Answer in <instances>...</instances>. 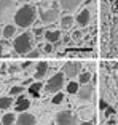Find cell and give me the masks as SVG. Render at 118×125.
I'll use <instances>...</instances> for the list:
<instances>
[{
  "label": "cell",
  "instance_id": "obj_1",
  "mask_svg": "<svg viewBox=\"0 0 118 125\" xmlns=\"http://www.w3.org/2000/svg\"><path fill=\"white\" fill-rule=\"evenodd\" d=\"M35 18H37V8L30 3L22 5L21 8H18L15 11V16H13L16 27H22V29L32 26V22L35 21Z\"/></svg>",
  "mask_w": 118,
  "mask_h": 125
},
{
  "label": "cell",
  "instance_id": "obj_2",
  "mask_svg": "<svg viewBox=\"0 0 118 125\" xmlns=\"http://www.w3.org/2000/svg\"><path fill=\"white\" fill-rule=\"evenodd\" d=\"M34 47V40H32V35L30 32H24L21 35H18L13 42V48H15V52L18 55H26L32 50Z\"/></svg>",
  "mask_w": 118,
  "mask_h": 125
},
{
  "label": "cell",
  "instance_id": "obj_3",
  "mask_svg": "<svg viewBox=\"0 0 118 125\" xmlns=\"http://www.w3.org/2000/svg\"><path fill=\"white\" fill-rule=\"evenodd\" d=\"M16 11L15 0H0V22H8Z\"/></svg>",
  "mask_w": 118,
  "mask_h": 125
},
{
  "label": "cell",
  "instance_id": "obj_4",
  "mask_svg": "<svg viewBox=\"0 0 118 125\" xmlns=\"http://www.w3.org/2000/svg\"><path fill=\"white\" fill-rule=\"evenodd\" d=\"M64 80H66V75L64 72H56L54 75L50 77V80L46 82V93H56L64 87Z\"/></svg>",
  "mask_w": 118,
  "mask_h": 125
},
{
  "label": "cell",
  "instance_id": "obj_5",
  "mask_svg": "<svg viewBox=\"0 0 118 125\" xmlns=\"http://www.w3.org/2000/svg\"><path fill=\"white\" fill-rule=\"evenodd\" d=\"M56 124L58 125H80L78 117L74 115L70 111H61L56 115Z\"/></svg>",
  "mask_w": 118,
  "mask_h": 125
},
{
  "label": "cell",
  "instance_id": "obj_6",
  "mask_svg": "<svg viewBox=\"0 0 118 125\" xmlns=\"http://www.w3.org/2000/svg\"><path fill=\"white\" fill-rule=\"evenodd\" d=\"M77 96L80 101H85V103H89L94 98V87L88 83H83V87H80L77 92Z\"/></svg>",
  "mask_w": 118,
  "mask_h": 125
},
{
  "label": "cell",
  "instance_id": "obj_7",
  "mask_svg": "<svg viewBox=\"0 0 118 125\" xmlns=\"http://www.w3.org/2000/svg\"><path fill=\"white\" fill-rule=\"evenodd\" d=\"M80 62H77V61H69V62H66L64 64V67H62V72H64V75L66 77H69V79H74V77H78V74H80Z\"/></svg>",
  "mask_w": 118,
  "mask_h": 125
},
{
  "label": "cell",
  "instance_id": "obj_8",
  "mask_svg": "<svg viewBox=\"0 0 118 125\" xmlns=\"http://www.w3.org/2000/svg\"><path fill=\"white\" fill-rule=\"evenodd\" d=\"M59 18V10L58 7H53L50 10H42L40 11V19L43 22H54Z\"/></svg>",
  "mask_w": 118,
  "mask_h": 125
},
{
  "label": "cell",
  "instance_id": "obj_9",
  "mask_svg": "<svg viewBox=\"0 0 118 125\" xmlns=\"http://www.w3.org/2000/svg\"><path fill=\"white\" fill-rule=\"evenodd\" d=\"M16 125H37V119L34 117L32 114H29V112H19V115L16 117Z\"/></svg>",
  "mask_w": 118,
  "mask_h": 125
},
{
  "label": "cell",
  "instance_id": "obj_10",
  "mask_svg": "<svg viewBox=\"0 0 118 125\" xmlns=\"http://www.w3.org/2000/svg\"><path fill=\"white\" fill-rule=\"evenodd\" d=\"M83 0H59V7L62 8L64 11H75L78 7L81 5Z\"/></svg>",
  "mask_w": 118,
  "mask_h": 125
},
{
  "label": "cell",
  "instance_id": "obj_11",
  "mask_svg": "<svg viewBox=\"0 0 118 125\" xmlns=\"http://www.w3.org/2000/svg\"><path fill=\"white\" fill-rule=\"evenodd\" d=\"M75 19H77V22L80 24L81 27H85V26H88L89 19H91V13H89V10H88V8H85V10H81L80 13H78Z\"/></svg>",
  "mask_w": 118,
  "mask_h": 125
},
{
  "label": "cell",
  "instance_id": "obj_12",
  "mask_svg": "<svg viewBox=\"0 0 118 125\" xmlns=\"http://www.w3.org/2000/svg\"><path fill=\"white\" fill-rule=\"evenodd\" d=\"M46 72H48V62L40 61V62H37V71L34 74V77H35V80H40V79H43L46 75Z\"/></svg>",
  "mask_w": 118,
  "mask_h": 125
},
{
  "label": "cell",
  "instance_id": "obj_13",
  "mask_svg": "<svg viewBox=\"0 0 118 125\" xmlns=\"http://www.w3.org/2000/svg\"><path fill=\"white\" fill-rule=\"evenodd\" d=\"M30 106V101L27 98H24V95H19L18 99H16V106L15 109L18 111V112H24V111H27Z\"/></svg>",
  "mask_w": 118,
  "mask_h": 125
},
{
  "label": "cell",
  "instance_id": "obj_14",
  "mask_svg": "<svg viewBox=\"0 0 118 125\" xmlns=\"http://www.w3.org/2000/svg\"><path fill=\"white\" fill-rule=\"evenodd\" d=\"M45 39H46V42H51V43H54V42H58L59 39H61V31H46V32H43Z\"/></svg>",
  "mask_w": 118,
  "mask_h": 125
},
{
  "label": "cell",
  "instance_id": "obj_15",
  "mask_svg": "<svg viewBox=\"0 0 118 125\" xmlns=\"http://www.w3.org/2000/svg\"><path fill=\"white\" fill-rule=\"evenodd\" d=\"M42 87H43V83H42L40 80L34 82V83H30V85H29V93L34 96V98H38V96H40V90H42Z\"/></svg>",
  "mask_w": 118,
  "mask_h": 125
},
{
  "label": "cell",
  "instance_id": "obj_16",
  "mask_svg": "<svg viewBox=\"0 0 118 125\" xmlns=\"http://www.w3.org/2000/svg\"><path fill=\"white\" fill-rule=\"evenodd\" d=\"M16 34V24H7V26L2 29V35L5 39H11V37Z\"/></svg>",
  "mask_w": 118,
  "mask_h": 125
},
{
  "label": "cell",
  "instance_id": "obj_17",
  "mask_svg": "<svg viewBox=\"0 0 118 125\" xmlns=\"http://www.w3.org/2000/svg\"><path fill=\"white\" fill-rule=\"evenodd\" d=\"M74 21H75L74 16H70V15L62 16V18H61V27H62V29H70L72 24H74Z\"/></svg>",
  "mask_w": 118,
  "mask_h": 125
},
{
  "label": "cell",
  "instance_id": "obj_18",
  "mask_svg": "<svg viewBox=\"0 0 118 125\" xmlns=\"http://www.w3.org/2000/svg\"><path fill=\"white\" fill-rule=\"evenodd\" d=\"M0 120H2V125H13L16 122V115L13 114V112H8V114L2 115Z\"/></svg>",
  "mask_w": 118,
  "mask_h": 125
},
{
  "label": "cell",
  "instance_id": "obj_19",
  "mask_svg": "<svg viewBox=\"0 0 118 125\" xmlns=\"http://www.w3.org/2000/svg\"><path fill=\"white\" fill-rule=\"evenodd\" d=\"M13 103H15V101H13V96H2V98H0V111L8 109Z\"/></svg>",
  "mask_w": 118,
  "mask_h": 125
},
{
  "label": "cell",
  "instance_id": "obj_20",
  "mask_svg": "<svg viewBox=\"0 0 118 125\" xmlns=\"http://www.w3.org/2000/svg\"><path fill=\"white\" fill-rule=\"evenodd\" d=\"M78 88H80V85L77 83V82H69L67 83V93H72V95H75V93L78 92Z\"/></svg>",
  "mask_w": 118,
  "mask_h": 125
},
{
  "label": "cell",
  "instance_id": "obj_21",
  "mask_svg": "<svg viewBox=\"0 0 118 125\" xmlns=\"http://www.w3.org/2000/svg\"><path fill=\"white\" fill-rule=\"evenodd\" d=\"M89 80H91V74H89V72H83V74H78V82H80L81 85H83V83H88Z\"/></svg>",
  "mask_w": 118,
  "mask_h": 125
},
{
  "label": "cell",
  "instance_id": "obj_22",
  "mask_svg": "<svg viewBox=\"0 0 118 125\" xmlns=\"http://www.w3.org/2000/svg\"><path fill=\"white\" fill-rule=\"evenodd\" d=\"M62 99H64V93H58L56 92V95L53 96V104H59V103H62Z\"/></svg>",
  "mask_w": 118,
  "mask_h": 125
},
{
  "label": "cell",
  "instance_id": "obj_23",
  "mask_svg": "<svg viewBox=\"0 0 118 125\" xmlns=\"http://www.w3.org/2000/svg\"><path fill=\"white\" fill-rule=\"evenodd\" d=\"M22 92H24V87H11V90H10L11 96H15V95H21Z\"/></svg>",
  "mask_w": 118,
  "mask_h": 125
},
{
  "label": "cell",
  "instance_id": "obj_24",
  "mask_svg": "<svg viewBox=\"0 0 118 125\" xmlns=\"http://www.w3.org/2000/svg\"><path fill=\"white\" fill-rule=\"evenodd\" d=\"M53 50H54V45H53L51 42H48V43L43 47V52H45V53H51Z\"/></svg>",
  "mask_w": 118,
  "mask_h": 125
},
{
  "label": "cell",
  "instance_id": "obj_25",
  "mask_svg": "<svg viewBox=\"0 0 118 125\" xmlns=\"http://www.w3.org/2000/svg\"><path fill=\"white\" fill-rule=\"evenodd\" d=\"M34 34H35V35H42V34H43V29H42V27H35V29H34Z\"/></svg>",
  "mask_w": 118,
  "mask_h": 125
},
{
  "label": "cell",
  "instance_id": "obj_26",
  "mask_svg": "<svg viewBox=\"0 0 118 125\" xmlns=\"http://www.w3.org/2000/svg\"><path fill=\"white\" fill-rule=\"evenodd\" d=\"M80 37H81V32H80V31H77V32L72 34V39H74V40H75V39H80Z\"/></svg>",
  "mask_w": 118,
  "mask_h": 125
},
{
  "label": "cell",
  "instance_id": "obj_27",
  "mask_svg": "<svg viewBox=\"0 0 118 125\" xmlns=\"http://www.w3.org/2000/svg\"><path fill=\"white\" fill-rule=\"evenodd\" d=\"M29 53H30V55H29L30 58H35V56H38V50H34V52H29Z\"/></svg>",
  "mask_w": 118,
  "mask_h": 125
},
{
  "label": "cell",
  "instance_id": "obj_28",
  "mask_svg": "<svg viewBox=\"0 0 118 125\" xmlns=\"http://www.w3.org/2000/svg\"><path fill=\"white\" fill-rule=\"evenodd\" d=\"M2 53H3V43L0 42V56H2Z\"/></svg>",
  "mask_w": 118,
  "mask_h": 125
},
{
  "label": "cell",
  "instance_id": "obj_29",
  "mask_svg": "<svg viewBox=\"0 0 118 125\" xmlns=\"http://www.w3.org/2000/svg\"><path fill=\"white\" fill-rule=\"evenodd\" d=\"M101 107H102V109H105V107H107V104L104 103V101H101Z\"/></svg>",
  "mask_w": 118,
  "mask_h": 125
},
{
  "label": "cell",
  "instance_id": "obj_30",
  "mask_svg": "<svg viewBox=\"0 0 118 125\" xmlns=\"http://www.w3.org/2000/svg\"><path fill=\"white\" fill-rule=\"evenodd\" d=\"M81 125H93V124H88V122H86V124H81Z\"/></svg>",
  "mask_w": 118,
  "mask_h": 125
},
{
  "label": "cell",
  "instance_id": "obj_31",
  "mask_svg": "<svg viewBox=\"0 0 118 125\" xmlns=\"http://www.w3.org/2000/svg\"><path fill=\"white\" fill-rule=\"evenodd\" d=\"M0 35H2V27H0Z\"/></svg>",
  "mask_w": 118,
  "mask_h": 125
},
{
  "label": "cell",
  "instance_id": "obj_32",
  "mask_svg": "<svg viewBox=\"0 0 118 125\" xmlns=\"http://www.w3.org/2000/svg\"><path fill=\"white\" fill-rule=\"evenodd\" d=\"M15 2H22V0H15Z\"/></svg>",
  "mask_w": 118,
  "mask_h": 125
},
{
  "label": "cell",
  "instance_id": "obj_33",
  "mask_svg": "<svg viewBox=\"0 0 118 125\" xmlns=\"http://www.w3.org/2000/svg\"><path fill=\"white\" fill-rule=\"evenodd\" d=\"M0 117H2V114H0Z\"/></svg>",
  "mask_w": 118,
  "mask_h": 125
}]
</instances>
